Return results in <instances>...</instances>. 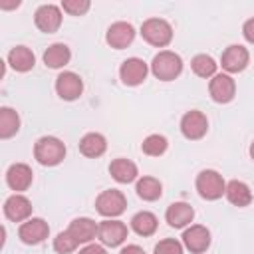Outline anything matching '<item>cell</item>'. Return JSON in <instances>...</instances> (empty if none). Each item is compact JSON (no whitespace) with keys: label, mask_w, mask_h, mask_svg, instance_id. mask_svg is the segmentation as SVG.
Segmentation results:
<instances>
[{"label":"cell","mask_w":254,"mask_h":254,"mask_svg":"<svg viewBox=\"0 0 254 254\" xmlns=\"http://www.w3.org/2000/svg\"><path fill=\"white\" fill-rule=\"evenodd\" d=\"M34 159L44 167H56L65 159V145L58 137H40L34 145Z\"/></svg>","instance_id":"1"},{"label":"cell","mask_w":254,"mask_h":254,"mask_svg":"<svg viewBox=\"0 0 254 254\" xmlns=\"http://www.w3.org/2000/svg\"><path fill=\"white\" fill-rule=\"evenodd\" d=\"M151 71L157 79L161 81H173L181 75L183 71V60L179 54L171 52V50H163L159 52L153 62H151Z\"/></svg>","instance_id":"2"},{"label":"cell","mask_w":254,"mask_h":254,"mask_svg":"<svg viewBox=\"0 0 254 254\" xmlns=\"http://www.w3.org/2000/svg\"><path fill=\"white\" fill-rule=\"evenodd\" d=\"M141 36L147 44L155 48H165L173 40V28L163 18H149L141 24Z\"/></svg>","instance_id":"3"},{"label":"cell","mask_w":254,"mask_h":254,"mask_svg":"<svg viewBox=\"0 0 254 254\" xmlns=\"http://www.w3.org/2000/svg\"><path fill=\"white\" fill-rule=\"evenodd\" d=\"M196 190L204 200H218L226 192V183L220 173L204 169L196 175Z\"/></svg>","instance_id":"4"},{"label":"cell","mask_w":254,"mask_h":254,"mask_svg":"<svg viewBox=\"0 0 254 254\" xmlns=\"http://www.w3.org/2000/svg\"><path fill=\"white\" fill-rule=\"evenodd\" d=\"M95 208L101 216L105 218H115L119 214L125 212L127 208V198L121 190L117 189H109V190H103L97 198H95Z\"/></svg>","instance_id":"5"},{"label":"cell","mask_w":254,"mask_h":254,"mask_svg":"<svg viewBox=\"0 0 254 254\" xmlns=\"http://www.w3.org/2000/svg\"><path fill=\"white\" fill-rule=\"evenodd\" d=\"M208 131V119L202 111L198 109H190L183 115L181 119V133L189 139V141H198L206 135Z\"/></svg>","instance_id":"6"},{"label":"cell","mask_w":254,"mask_h":254,"mask_svg":"<svg viewBox=\"0 0 254 254\" xmlns=\"http://www.w3.org/2000/svg\"><path fill=\"white\" fill-rule=\"evenodd\" d=\"M250 62V54L244 46L240 44H232L228 46L224 52H222V58H220V65L224 71L228 73H238V71H244L246 65Z\"/></svg>","instance_id":"7"},{"label":"cell","mask_w":254,"mask_h":254,"mask_svg":"<svg viewBox=\"0 0 254 254\" xmlns=\"http://www.w3.org/2000/svg\"><path fill=\"white\" fill-rule=\"evenodd\" d=\"M127 234H129L127 226L121 220H113V218L103 220L99 224V230H97V238L101 240V244L111 246V248L123 244L127 240Z\"/></svg>","instance_id":"8"},{"label":"cell","mask_w":254,"mask_h":254,"mask_svg":"<svg viewBox=\"0 0 254 254\" xmlns=\"http://www.w3.org/2000/svg\"><path fill=\"white\" fill-rule=\"evenodd\" d=\"M34 22H36L38 30H42L44 34L58 32V28L62 26V10H60V6L42 4L34 14Z\"/></svg>","instance_id":"9"},{"label":"cell","mask_w":254,"mask_h":254,"mask_svg":"<svg viewBox=\"0 0 254 254\" xmlns=\"http://www.w3.org/2000/svg\"><path fill=\"white\" fill-rule=\"evenodd\" d=\"M48 234H50V226L44 218H28L18 228V238L24 244H40L48 238Z\"/></svg>","instance_id":"10"},{"label":"cell","mask_w":254,"mask_h":254,"mask_svg":"<svg viewBox=\"0 0 254 254\" xmlns=\"http://www.w3.org/2000/svg\"><path fill=\"white\" fill-rule=\"evenodd\" d=\"M56 91L62 99L65 101H73L83 93V81L77 73L73 71H62L56 77Z\"/></svg>","instance_id":"11"},{"label":"cell","mask_w":254,"mask_h":254,"mask_svg":"<svg viewBox=\"0 0 254 254\" xmlns=\"http://www.w3.org/2000/svg\"><path fill=\"white\" fill-rule=\"evenodd\" d=\"M208 93L216 103H228L234 99L236 83L228 73H216L208 83Z\"/></svg>","instance_id":"12"},{"label":"cell","mask_w":254,"mask_h":254,"mask_svg":"<svg viewBox=\"0 0 254 254\" xmlns=\"http://www.w3.org/2000/svg\"><path fill=\"white\" fill-rule=\"evenodd\" d=\"M147 73H149V67H147V64H145L143 60H139V58H127V60L121 64V67H119V77H121V81H123L125 85H131V87L143 83L145 77H147Z\"/></svg>","instance_id":"13"},{"label":"cell","mask_w":254,"mask_h":254,"mask_svg":"<svg viewBox=\"0 0 254 254\" xmlns=\"http://www.w3.org/2000/svg\"><path fill=\"white\" fill-rule=\"evenodd\" d=\"M183 244L192 254H202L210 246V232L202 224H192L183 232Z\"/></svg>","instance_id":"14"},{"label":"cell","mask_w":254,"mask_h":254,"mask_svg":"<svg viewBox=\"0 0 254 254\" xmlns=\"http://www.w3.org/2000/svg\"><path fill=\"white\" fill-rule=\"evenodd\" d=\"M4 214L12 222H26L30 218V214H32V202L24 194L16 192V194H12V196L6 198V202H4Z\"/></svg>","instance_id":"15"},{"label":"cell","mask_w":254,"mask_h":254,"mask_svg":"<svg viewBox=\"0 0 254 254\" xmlns=\"http://www.w3.org/2000/svg\"><path fill=\"white\" fill-rule=\"evenodd\" d=\"M105 40H107V44L111 48L123 50V48H127L135 40V28L129 22H115V24H111L107 28Z\"/></svg>","instance_id":"16"},{"label":"cell","mask_w":254,"mask_h":254,"mask_svg":"<svg viewBox=\"0 0 254 254\" xmlns=\"http://www.w3.org/2000/svg\"><path fill=\"white\" fill-rule=\"evenodd\" d=\"M32 179H34V173L28 165L24 163H14L8 167L6 171V183L12 190L16 192H22V190H28L30 185H32Z\"/></svg>","instance_id":"17"},{"label":"cell","mask_w":254,"mask_h":254,"mask_svg":"<svg viewBox=\"0 0 254 254\" xmlns=\"http://www.w3.org/2000/svg\"><path fill=\"white\" fill-rule=\"evenodd\" d=\"M67 230L71 232V236H73L79 244H87V242H91V240L97 236L99 224H97L95 220L87 218V216H79V218H75V220L69 222Z\"/></svg>","instance_id":"18"},{"label":"cell","mask_w":254,"mask_h":254,"mask_svg":"<svg viewBox=\"0 0 254 254\" xmlns=\"http://www.w3.org/2000/svg\"><path fill=\"white\" fill-rule=\"evenodd\" d=\"M165 218L169 222V226L173 228H185L187 224L192 222L194 218V210L189 202H173L169 204L167 212H165Z\"/></svg>","instance_id":"19"},{"label":"cell","mask_w":254,"mask_h":254,"mask_svg":"<svg viewBox=\"0 0 254 254\" xmlns=\"http://www.w3.org/2000/svg\"><path fill=\"white\" fill-rule=\"evenodd\" d=\"M8 64H10L12 69L24 73V71H30V69L34 67L36 58H34V52H32L30 48H26V46H16V48H12L10 54H8Z\"/></svg>","instance_id":"20"},{"label":"cell","mask_w":254,"mask_h":254,"mask_svg":"<svg viewBox=\"0 0 254 254\" xmlns=\"http://www.w3.org/2000/svg\"><path fill=\"white\" fill-rule=\"evenodd\" d=\"M105 151H107V141L101 133H87L79 141V153L89 157V159H97Z\"/></svg>","instance_id":"21"},{"label":"cell","mask_w":254,"mask_h":254,"mask_svg":"<svg viewBox=\"0 0 254 254\" xmlns=\"http://www.w3.org/2000/svg\"><path fill=\"white\" fill-rule=\"evenodd\" d=\"M226 198H228V202L230 204H234V206H248L250 202H252V190H250V187L246 185V183H242V181H230V183H226Z\"/></svg>","instance_id":"22"},{"label":"cell","mask_w":254,"mask_h":254,"mask_svg":"<svg viewBox=\"0 0 254 254\" xmlns=\"http://www.w3.org/2000/svg\"><path fill=\"white\" fill-rule=\"evenodd\" d=\"M109 173L117 183H123V185L133 183L137 179V175H139L137 173V165L133 161H129V159H113L111 165H109Z\"/></svg>","instance_id":"23"},{"label":"cell","mask_w":254,"mask_h":254,"mask_svg":"<svg viewBox=\"0 0 254 254\" xmlns=\"http://www.w3.org/2000/svg\"><path fill=\"white\" fill-rule=\"evenodd\" d=\"M69 60H71V52L65 44H52L44 52V64L48 67H54V69L64 67L65 64H69Z\"/></svg>","instance_id":"24"},{"label":"cell","mask_w":254,"mask_h":254,"mask_svg":"<svg viewBox=\"0 0 254 254\" xmlns=\"http://www.w3.org/2000/svg\"><path fill=\"white\" fill-rule=\"evenodd\" d=\"M135 190H137L139 198H143V200H147V202H153V200L161 198V194H163V185H161V181L155 179V177H143V179L137 181Z\"/></svg>","instance_id":"25"},{"label":"cell","mask_w":254,"mask_h":254,"mask_svg":"<svg viewBox=\"0 0 254 254\" xmlns=\"http://www.w3.org/2000/svg\"><path fill=\"white\" fill-rule=\"evenodd\" d=\"M157 226H159V220H157V216H155L153 212H149V210H141V212H137V214L131 218V228H133L139 236H153L155 230H157Z\"/></svg>","instance_id":"26"},{"label":"cell","mask_w":254,"mask_h":254,"mask_svg":"<svg viewBox=\"0 0 254 254\" xmlns=\"http://www.w3.org/2000/svg\"><path fill=\"white\" fill-rule=\"evenodd\" d=\"M20 129V115L12 107H2L0 109V137L10 139L16 135Z\"/></svg>","instance_id":"27"},{"label":"cell","mask_w":254,"mask_h":254,"mask_svg":"<svg viewBox=\"0 0 254 254\" xmlns=\"http://www.w3.org/2000/svg\"><path fill=\"white\" fill-rule=\"evenodd\" d=\"M190 67H192V71L198 75V77H214L216 75V67H218V64L210 58V56H206V54H198V56H194L192 58V62H190Z\"/></svg>","instance_id":"28"},{"label":"cell","mask_w":254,"mask_h":254,"mask_svg":"<svg viewBox=\"0 0 254 254\" xmlns=\"http://www.w3.org/2000/svg\"><path fill=\"white\" fill-rule=\"evenodd\" d=\"M167 147H169L167 137H163L159 133H153V135L145 137V141L141 143V151L149 157H161L167 151Z\"/></svg>","instance_id":"29"},{"label":"cell","mask_w":254,"mask_h":254,"mask_svg":"<svg viewBox=\"0 0 254 254\" xmlns=\"http://www.w3.org/2000/svg\"><path fill=\"white\" fill-rule=\"evenodd\" d=\"M77 246H79V242L71 236L69 230H64V232H60V234L54 238V250H56L58 254H69V252H73Z\"/></svg>","instance_id":"30"},{"label":"cell","mask_w":254,"mask_h":254,"mask_svg":"<svg viewBox=\"0 0 254 254\" xmlns=\"http://www.w3.org/2000/svg\"><path fill=\"white\" fill-rule=\"evenodd\" d=\"M89 0H64L62 2V8H64V12H67V14H71V16H81V14H85L87 10H89Z\"/></svg>","instance_id":"31"},{"label":"cell","mask_w":254,"mask_h":254,"mask_svg":"<svg viewBox=\"0 0 254 254\" xmlns=\"http://www.w3.org/2000/svg\"><path fill=\"white\" fill-rule=\"evenodd\" d=\"M155 254H183V244L175 238H165L155 246Z\"/></svg>","instance_id":"32"},{"label":"cell","mask_w":254,"mask_h":254,"mask_svg":"<svg viewBox=\"0 0 254 254\" xmlns=\"http://www.w3.org/2000/svg\"><path fill=\"white\" fill-rule=\"evenodd\" d=\"M242 34H244L246 42L254 44V18H250V20L244 22V26H242Z\"/></svg>","instance_id":"33"},{"label":"cell","mask_w":254,"mask_h":254,"mask_svg":"<svg viewBox=\"0 0 254 254\" xmlns=\"http://www.w3.org/2000/svg\"><path fill=\"white\" fill-rule=\"evenodd\" d=\"M79 254H107V252H105V248L99 246V244H87L85 248L79 250Z\"/></svg>","instance_id":"34"},{"label":"cell","mask_w":254,"mask_h":254,"mask_svg":"<svg viewBox=\"0 0 254 254\" xmlns=\"http://www.w3.org/2000/svg\"><path fill=\"white\" fill-rule=\"evenodd\" d=\"M119 254H145V250L141 246H137V244H127L125 248H121Z\"/></svg>","instance_id":"35"},{"label":"cell","mask_w":254,"mask_h":254,"mask_svg":"<svg viewBox=\"0 0 254 254\" xmlns=\"http://www.w3.org/2000/svg\"><path fill=\"white\" fill-rule=\"evenodd\" d=\"M20 6V2H0V8H16Z\"/></svg>","instance_id":"36"},{"label":"cell","mask_w":254,"mask_h":254,"mask_svg":"<svg viewBox=\"0 0 254 254\" xmlns=\"http://www.w3.org/2000/svg\"><path fill=\"white\" fill-rule=\"evenodd\" d=\"M250 157H252V161H254V141H252V145H250Z\"/></svg>","instance_id":"37"}]
</instances>
